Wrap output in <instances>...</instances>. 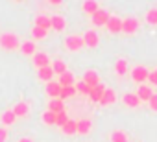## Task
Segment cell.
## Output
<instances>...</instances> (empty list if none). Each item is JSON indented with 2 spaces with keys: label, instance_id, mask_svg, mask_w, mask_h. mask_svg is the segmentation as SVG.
Masks as SVG:
<instances>
[{
  "label": "cell",
  "instance_id": "cell-4",
  "mask_svg": "<svg viewBox=\"0 0 157 142\" xmlns=\"http://www.w3.org/2000/svg\"><path fill=\"white\" fill-rule=\"evenodd\" d=\"M131 78H133V81H137V83L142 85V83L148 80V68L142 66V65L135 66V68H133V72H131Z\"/></svg>",
  "mask_w": 157,
  "mask_h": 142
},
{
  "label": "cell",
  "instance_id": "cell-2",
  "mask_svg": "<svg viewBox=\"0 0 157 142\" xmlns=\"http://www.w3.org/2000/svg\"><path fill=\"white\" fill-rule=\"evenodd\" d=\"M109 19H111V13H109L107 9H98V11L91 17V21H93L94 26H105Z\"/></svg>",
  "mask_w": 157,
  "mask_h": 142
},
{
  "label": "cell",
  "instance_id": "cell-31",
  "mask_svg": "<svg viewBox=\"0 0 157 142\" xmlns=\"http://www.w3.org/2000/svg\"><path fill=\"white\" fill-rule=\"evenodd\" d=\"M111 142H128V136L124 131H113L111 133Z\"/></svg>",
  "mask_w": 157,
  "mask_h": 142
},
{
  "label": "cell",
  "instance_id": "cell-21",
  "mask_svg": "<svg viewBox=\"0 0 157 142\" xmlns=\"http://www.w3.org/2000/svg\"><path fill=\"white\" fill-rule=\"evenodd\" d=\"M117 102V94H115V91L113 89H105V92H104V96H102V105H111V103H115Z\"/></svg>",
  "mask_w": 157,
  "mask_h": 142
},
{
  "label": "cell",
  "instance_id": "cell-23",
  "mask_svg": "<svg viewBox=\"0 0 157 142\" xmlns=\"http://www.w3.org/2000/svg\"><path fill=\"white\" fill-rule=\"evenodd\" d=\"M91 127H93V122L87 120V118H83V120L78 122V133H80V135H87L91 131Z\"/></svg>",
  "mask_w": 157,
  "mask_h": 142
},
{
  "label": "cell",
  "instance_id": "cell-30",
  "mask_svg": "<svg viewBox=\"0 0 157 142\" xmlns=\"http://www.w3.org/2000/svg\"><path fill=\"white\" fill-rule=\"evenodd\" d=\"M43 122H44L46 125H54V124H56V114L46 109V111L43 113Z\"/></svg>",
  "mask_w": 157,
  "mask_h": 142
},
{
  "label": "cell",
  "instance_id": "cell-35",
  "mask_svg": "<svg viewBox=\"0 0 157 142\" xmlns=\"http://www.w3.org/2000/svg\"><path fill=\"white\" fill-rule=\"evenodd\" d=\"M148 81L151 85H157V70H153V72H148Z\"/></svg>",
  "mask_w": 157,
  "mask_h": 142
},
{
  "label": "cell",
  "instance_id": "cell-15",
  "mask_svg": "<svg viewBox=\"0 0 157 142\" xmlns=\"http://www.w3.org/2000/svg\"><path fill=\"white\" fill-rule=\"evenodd\" d=\"M48 111H52L54 114H59V113H63V111H65V103H63L59 98L50 100V102H48Z\"/></svg>",
  "mask_w": 157,
  "mask_h": 142
},
{
  "label": "cell",
  "instance_id": "cell-1",
  "mask_svg": "<svg viewBox=\"0 0 157 142\" xmlns=\"http://www.w3.org/2000/svg\"><path fill=\"white\" fill-rule=\"evenodd\" d=\"M21 44V39L15 33H2L0 35V46L4 50H15Z\"/></svg>",
  "mask_w": 157,
  "mask_h": 142
},
{
  "label": "cell",
  "instance_id": "cell-34",
  "mask_svg": "<svg viewBox=\"0 0 157 142\" xmlns=\"http://www.w3.org/2000/svg\"><path fill=\"white\" fill-rule=\"evenodd\" d=\"M146 22L151 24V26L157 24V9H150V11L146 13Z\"/></svg>",
  "mask_w": 157,
  "mask_h": 142
},
{
  "label": "cell",
  "instance_id": "cell-14",
  "mask_svg": "<svg viewBox=\"0 0 157 142\" xmlns=\"http://www.w3.org/2000/svg\"><path fill=\"white\" fill-rule=\"evenodd\" d=\"M50 21H52V28H54L56 32H63V30L67 28V21H65L61 15H54V17H50Z\"/></svg>",
  "mask_w": 157,
  "mask_h": 142
},
{
  "label": "cell",
  "instance_id": "cell-24",
  "mask_svg": "<svg viewBox=\"0 0 157 142\" xmlns=\"http://www.w3.org/2000/svg\"><path fill=\"white\" fill-rule=\"evenodd\" d=\"M21 52L24 55H33L35 54V43H30V41L21 43Z\"/></svg>",
  "mask_w": 157,
  "mask_h": 142
},
{
  "label": "cell",
  "instance_id": "cell-8",
  "mask_svg": "<svg viewBox=\"0 0 157 142\" xmlns=\"http://www.w3.org/2000/svg\"><path fill=\"white\" fill-rule=\"evenodd\" d=\"M104 92H105V85H104V83H98L96 87H93V89H91V94H89L91 102H98V103H100Z\"/></svg>",
  "mask_w": 157,
  "mask_h": 142
},
{
  "label": "cell",
  "instance_id": "cell-10",
  "mask_svg": "<svg viewBox=\"0 0 157 142\" xmlns=\"http://www.w3.org/2000/svg\"><path fill=\"white\" fill-rule=\"evenodd\" d=\"M48 63H50V57H48L44 52H35V54H33V65H35L37 68L48 66Z\"/></svg>",
  "mask_w": 157,
  "mask_h": 142
},
{
  "label": "cell",
  "instance_id": "cell-7",
  "mask_svg": "<svg viewBox=\"0 0 157 142\" xmlns=\"http://www.w3.org/2000/svg\"><path fill=\"white\" fill-rule=\"evenodd\" d=\"M105 28H107L111 33H118V32H122V19H118V17L111 15V19L107 21Z\"/></svg>",
  "mask_w": 157,
  "mask_h": 142
},
{
  "label": "cell",
  "instance_id": "cell-13",
  "mask_svg": "<svg viewBox=\"0 0 157 142\" xmlns=\"http://www.w3.org/2000/svg\"><path fill=\"white\" fill-rule=\"evenodd\" d=\"M122 102H124L128 107H139V103H140V100H139V96H137L135 92H126V94L122 96Z\"/></svg>",
  "mask_w": 157,
  "mask_h": 142
},
{
  "label": "cell",
  "instance_id": "cell-16",
  "mask_svg": "<svg viewBox=\"0 0 157 142\" xmlns=\"http://www.w3.org/2000/svg\"><path fill=\"white\" fill-rule=\"evenodd\" d=\"M11 111H13L15 116H26L30 113V105H28V102H19Z\"/></svg>",
  "mask_w": 157,
  "mask_h": 142
},
{
  "label": "cell",
  "instance_id": "cell-36",
  "mask_svg": "<svg viewBox=\"0 0 157 142\" xmlns=\"http://www.w3.org/2000/svg\"><path fill=\"white\" fill-rule=\"evenodd\" d=\"M148 103H150V109H151V111H157V94H153Z\"/></svg>",
  "mask_w": 157,
  "mask_h": 142
},
{
  "label": "cell",
  "instance_id": "cell-22",
  "mask_svg": "<svg viewBox=\"0 0 157 142\" xmlns=\"http://www.w3.org/2000/svg\"><path fill=\"white\" fill-rule=\"evenodd\" d=\"M50 66H52V70H54V74H59V76H61V74L67 72V63L61 61V59H56Z\"/></svg>",
  "mask_w": 157,
  "mask_h": 142
},
{
  "label": "cell",
  "instance_id": "cell-5",
  "mask_svg": "<svg viewBox=\"0 0 157 142\" xmlns=\"http://www.w3.org/2000/svg\"><path fill=\"white\" fill-rule=\"evenodd\" d=\"M98 43H100L98 33H96L94 30H87V32H85V35H83V44H85V46H89V48H96V46H98Z\"/></svg>",
  "mask_w": 157,
  "mask_h": 142
},
{
  "label": "cell",
  "instance_id": "cell-32",
  "mask_svg": "<svg viewBox=\"0 0 157 142\" xmlns=\"http://www.w3.org/2000/svg\"><path fill=\"white\" fill-rule=\"evenodd\" d=\"M32 35H33V39H44L46 35H48V30H43V28H33L32 30Z\"/></svg>",
  "mask_w": 157,
  "mask_h": 142
},
{
  "label": "cell",
  "instance_id": "cell-26",
  "mask_svg": "<svg viewBox=\"0 0 157 142\" xmlns=\"http://www.w3.org/2000/svg\"><path fill=\"white\" fill-rule=\"evenodd\" d=\"M61 129H63V133H65V135H74V133H78V122L68 120Z\"/></svg>",
  "mask_w": 157,
  "mask_h": 142
},
{
  "label": "cell",
  "instance_id": "cell-29",
  "mask_svg": "<svg viewBox=\"0 0 157 142\" xmlns=\"http://www.w3.org/2000/svg\"><path fill=\"white\" fill-rule=\"evenodd\" d=\"M74 87H76V91L78 92H82V94H91V87L85 83V81H78V83H74Z\"/></svg>",
  "mask_w": 157,
  "mask_h": 142
},
{
  "label": "cell",
  "instance_id": "cell-28",
  "mask_svg": "<svg viewBox=\"0 0 157 142\" xmlns=\"http://www.w3.org/2000/svg\"><path fill=\"white\" fill-rule=\"evenodd\" d=\"M115 70H117L118 76H124V74L128 72V63H126V59H118V61L115 63Z\"/></svg>",
  "mask_w": 157,
  "mask_h": 142
},
{
  "label": "cell",
  "instance_id": "cell-19",
  "mask_svg": "<svg viewBox=\"0 0 157 142\" xmlns=\"http://www.w3.org/2000/svg\"><path fill=\"white\" fill-rule=\"evenodd\" d=\"M37 76H39V80H43V81H52L54 70H52V66H50V65H48V66H43V68H39Z\"/></svg>",
  "mask_w": 157,
  "mask_h": 142
},
{
  "label": "cell",
  "instance_id": "cell-17",
  "mask_svg": "<svg viewBox=\"0 0 157 142\" xmlns=\"http://www.w3.org/2000/svg\"><path fill=\"white\" fill-rule=\"evenodd\" d=\"M57 83H59L61 87H74V74L67 70L65 74L59 76V81H57Z\"/></svg>",
  "mask_w": 157,
  "mask_h": 142
},
{
  "label": "cell",
  "instance_id": "cell-6",
  "mask_svg": "<svg viewBox=\"0 0 157 142\" xmlns=\"http://www.w3.org/2000/svg\"><path fill=\"white\" fill-rule=\"evenodd\" d=\"M139 30V21L135 17H128L122 21V32L124 33H135Z\"/></svg>",
  "mask_w": 157,
  "mask_h": 142
},
{
  "label": "cell",
  "instance_id": "cell-38",
  "mask_svg": "<svg viewBox=\"0 0 157 142\" xmlns=\"http://www.w3.org/2000/svg\"><path fill=\"white\" fill-rule=\"evenodd\" d=\"M50 4H52V6H61V4H63V0H52Z\"/></svg>",
  "mask_w": 157,
  "mask_h": 142
},
{
  "label": "cell",
  "instance_id": "cell-18",
  "mask_svg": "<svg viewBox=\"0 0 157 142\" xmlns=\"http://www.w3.org/2000/svg\"><path fill=\"white\" fill-rule=\"evenodd\" d=\"M35 26L37 28H43V30H50L52 28V21L46 15H37L35 17Z\"/></svg>",
  "mask_w": 157,
  "mask_h": 142
},
{
  "label": "cell",
  "instance_id": "cell-12",
  "mask_svg": "<svg viewBox=\"0 0 157 142\" xmlns=\"http://www.w3.org/2000/svg\"><path fill=\"white\" fill-rule=\"evenodd\" d=\"M135 94L139 96V100H140V102H150V98L153 96L151 87H148V85H140V87H139V91H137Z\"/></svg>",
  "mask_w": 157,
  "mask_h": 142
},
{
  "label": "cell",
  "instance_id": "cell-39",
  "mask_svg": "<svg viewBox=\"0 0 157 142\" xmlns=\"http://www.w3.org/2000/svg\"><path fill=\"white\" fill-rule=\"evenodd\" d=\"M19 142H33V140H32V138H26V136H24V138H21Z\"/></svg>",
  "mask_w": 157,
  "mask_h": 142
},
{
  "label": "cell",
  "instance_id": "cell-27",
  "mask_svg": "<svg viewBox=\"0 0 157 142\" xmlns=\"http://www.w3.org/2000/svg\"><path fill=\"white\" fill-rule=\"evenodd\" d=\"M15 114H13V111H4L2 113V116H0V120H2V124L4 125H11L13 122H15Z\"/></svg>",
  "mask_w": 157,
  "mask_h": 142
},
{
  "label": "cell",
  "instance_id": "cell-25",
  "mask_svg": "<svg viewBox=\"0 0 157 142\" xmlns=\"http://www.w3.org/2000/svg\"><path fill=\"white\" fill-rule=\"evenodd\" d=\"M76 92H78V91H76V87H61L59 100H61V102H63V100H68V98H72Z\"/></svg>",
  "mask_w": 157,
  "mask_h": 142
},
{
  "label": "cell",
  "instance_id": "cell-3",
  "mask_svg": "<svg viewBox=\"0 0 157 142\" xmlns=\"http://www.w3.org/2000/svg\"><path fill=\"white\" fill-rule=\"evenodd\" d=\"M65 44H67V48L72 50V52H76V50H80V48L85 46V44H83V37H80V35H68V37L65 39Z\"/></svg>",
  "mask_w": 157,
  "mask_h": 142
},
{
  "label": "cell",
  "instance_id": "cell-37",
  "mask_svg": "<svg viewBox=\"0 0 157 142\" xmlns=\"http://www.w3.org/2000/svg\"><path fill=\"white\" fill-rule=\"evenodd\" d=\"M6 138H8V129L0 127V142H6Z\"/></svg>",
  "mask_w": 157,
  "mask_h": 142
},
{
  "label": "cell",
  "instance_id": "cell-9",
  "mask_svg": "<svg viewBox=\"0 0 157 142\" xmlns=\"http://www.w3.org/2000/svg\"><path fill=\"white\" fill-rule=\"evenodd\" d=\"M82 81H85L91 89L93 87H96L98 83H100V78H98V72H94V70H87V72L83 74V80Z\"/></svg>",
  "mask_w": 157,
  "mask_h": 142
},
{
  "label": "cell",
  "instance_id": "cell-11",
  "mask_svg": "<svg viewBox=\"0 0 157 142\" xmlns=\"http://www.w3.org/2000/svg\"><path fill=\"white\" fill-rule=\"evenodd\" d=\"M46 94H48L52 100L59 98V94H61V85H59L57 81H48V83H46Z\"/></svg>",
  "mask_w": 157,
  "mask_h": 142
},
{
  "label": "cell",
  "instance_id": "cell-20",
  "mask_svg": "<svg viewBox=\"0 0 157 142\" xmlns=\"http://www.w3.org/2000/svg\"><path fill=\"white\" fill-rule=\"evenodd\" d=\"M98 9H100V6H98L96 0H85V2H83V11H85V13H89L91 17H93Z\"/></svg>",
  "mask_w": 157,
  "mask_h": 142
},
{
  "label": "cell",
  "instance_id": "cell-33",
  "mask_svg": "<svg viewBox=\"0 0 157 142\" xmlns=\"http://www.w3.org/2000/svg\"><path fill=\"white\" fill-rule=\"evenodd\" d=\"M68 120H70V118L67 116V113H65V111H63V113H59V114H56V125H59V127H63Z\"/></svg>",
  "mask_w": 157,
  "mask_h": 142
}]
</instances>
